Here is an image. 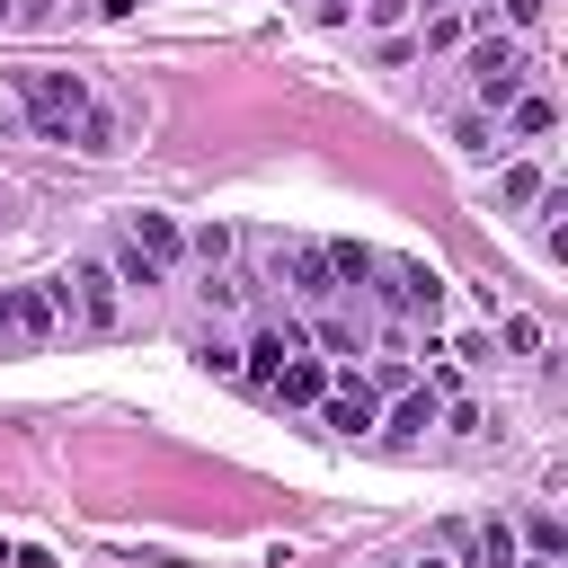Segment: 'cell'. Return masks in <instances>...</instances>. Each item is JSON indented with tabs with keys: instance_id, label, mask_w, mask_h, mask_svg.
Listing matches in <instances>:
<instances>
[{
	"instance_id": "1",
	"label": "cell",
	"mask_w": 568,
	"mask_h": 568,
	"mask_svg": "<svg viewBox=\"0 0 568 568\" xmlns=\"http://www.w3.org/2000/svg\"><path fill=\"white\" fill-rule=\"evenodd\" d=\"M18 106H27V124H36L44 142L115 151V124H106V106L89 98V80H80V71H18Z\"/></svg>"
},
{
	"instance_id": "2",
	"label": "cell",
	"mask_w": 568,
	"mask_h": 568,
	"mask_svg": "<svg viewBox=\"0 0 568 568\" xmlns=\"http://www.w3.org/2000/svg\"><path fill=\"white\" fill-rule=\"evenodd\" d=\"M524 71H532V53L506 27H479L470 36V98H479V115H506L524 98Z\"/></svg>"
},
{
	"instance_id": "3",
	"label": "cell",
	"mask_w": 568,
	"mask_h": 568,
	"mask_svg": "<svg viewBox=\"0 0 568 568\" xmlns=\"http://www.w3.org/2000/svg\"><path fill=\"white\" fill-rule=\"evenodd\" d=\"M44 293H53V311H62V320H80L89 337H106V328L124 320V302H115V275H106L98 257H80V266L44 275Z\"/></svg>"
},
{
	"instance_id": "4",
	"label": "cell",
	"mask_w": 568,
	"mask_h": 568,
	"mask_svg": "<svg viewBox=\"0 0 568 568\" xmlns=\"http://www.w3.org/2000/svg\"><path fill=\"white\" fill-rule=\"evenodd\" d=\"M390 311H408V320H435L444 311V275L426 266V257H373V275H364Z\"/></svg>"
},
{
	"instance_id": "5",
	"label": "cell",
	"mask_w": 568,
	"mask_h": 568,
	"mask_svg": "<svg viewBox=\"0 0 568 568\" xmlns=\"http://www.w3.org/2000/svg\"><path fill=\"white\" fill-rule=\"evenodd\" d=\"M320 426H328V435H373V426H382V399H373V382H364L355 364H337V373H328Z\"/></svg>"
},
{
	"instance_id": "6",
	"label": "cell",
	"mask_w": 568,
	"mask_h": 568,
	"mask_svg": "<svg viewBox=\"0 0 568 568\" xmlns=\"http://www.w3.org/2000/svg\"><path fill=\"white\" fill-rule=\"evenodd\" d=\"M293 355H311V328H302V320H266V328L240 346V382H257V390H266Z\"/></svg>"
},
{
	"instance_id": "7",
	"label": "cell",
	"mask_w": 568,
	"mask_h": 568,
	"mask_svg": "<svg viewBox=\"0 0 568 568\" xmlns=\"http://www.w3.org/2000/svg\"><path fill=\"white\" fill-rule=\"evenodd\" d=\"M53 328H62V311H53L44 284H0V337L9 346H44Z\"/></svg>"
},
{
	"instance_id": "8",
	"label": "cell",
	"mask_w": 568,
	"mask_h": 568,
	"mask_svg": "<svg viewBox=\"0 0 568 568\" xmlns=\"http://www.w3.org/2000/svg\"><path fill=\"white\" fill-rule=\"evenodd\" d=\"M550 133H559V98H550V89H524V98L506 106V133H497V142H550Z\"/></svg>"
},
{
	"instance_id": "9",
	"label": "cell",
	"mask_w": 568,
	"mask_h": 568,
	"mask_svg": "<svg viewBox=\"0 0 568 568\" xmlns=\"http://www.w3.org/2000/svg\"><path fill=\"white\" fill-rule=\"evenodd\" d=\"M124 240H133V248H142L160 275L186 257V231H178V213H133V231H124Z\"/></svg>"
},
{
	"instance_id": "10",
	"label": "cell",
	"mask_w": 568,
	"mask_h": 568,
	"mask_svg": "<svg viewBox=\"0 0 568 568\" xmlns=\"http://www.w3.org/2000/svg\"><path fill=\"white\" fill-rule=\"evenodd\" d=\"M266 399H284V408H320V399H328V364H320V355H293V364L266 382Z\"/></svg>"
},
{
	"instance_id": "11",
	"label": "cell",
	"mask_w": 568,
	"mask_h": 568,
	"mask_svg": "<svg viewBox=\"0 0 568 568\" xmlns=\"http://www.w3.org/2000/svg\"><path fill=\"white\" fill-rule=\"evenodd\" d=\"M382 426H390V435H399V444H417V435H426V426H444V399H435V390H399V399H390V417H382Z\"/></svg>"
},
{
	"instance_id": "12",
	"label": "cell",
	"mask_w": 568,
	"mask_h": 568,
	"mask_svg": "<svg viewBox=\"0 0 568 568\" xmlns=\"http://www.w3.org/2000/svg\"><path fill=\"white\" fill-rule=\"evenodd\" d=\"M479 36V18H462V9H426V27H417V53H462Z\"/></svg>"
},
{
	"instance_id": "13",
	"label": "cell",
	"mask_w": 568,
	"mask_h": 568,
	"mask_svg": "<svg viewBox=\"0 0 568 568\" xmlns=\"http://www.w3.org/2000/svg\"><path fill=\"white\" fill-rule=\"evenodd\" d=\"M541 186H550V169H541V160H515V169H497V204H506V213L541 204Z\"/></svg>"
},
{
	"instance_id": "14",
	"label": "cell",
	"mask_w": 568,
	"mask_h": 568,
	"mask_svg": "<svg viewBox=\"0 0 568 568\" xmlns=\"http://www.w3.org/2000/svg\"><path fill=\"white\" fill-rule=\"evenodd\" d=\"M515 550H524V559H559V550H568V532H559V515H550V506H532V515L515 524Z\"/></svg>"
},
{
	"instance_id": "15",
	"label": "cell",
	"mask_w": 568,
	"mask_h": 568,
	"mask_svg": "<svg viewBox=\"0 0 568 568\" xmlns=\"http://www.w3.org/2000/svg\"><path fill=\"white\" fill-rule=\"evenodd\" d=\"M320 257H328V275H337L346 293H355V284L373 275V248H364V240H320Z\"/></svg>"
},
{
	"instance_id": "16",
	"label": "cell",
	"mask_w": 568,
	"mask_h": 568,
	"mask_svg": "<svg viewBox=\"0 0 568 568\" xmlns=\"http://www.w3.org/2000/svg\"><path fill=\"white\" fill-rule=\"evenodd\" d=\"M470 541H479V568H515V559H524V550H515V524H506V515H488V524H479Z\"/></svg>"
},
{
	"instance_id": "17",
	"label": "cell",
	"mask_w": 568,
	"mask_h": 568,
	"mask_svg": "<svg viewBox=\"0 0 568 568\" xmlns=\"http://www.w3.org/2000/svg\"><path fill=\"white\" fill-rule=\"evenodd\" d=\"M541 248H568V186H541Z\"/></svg>"
},
{
	"instance_id": "18",
	"label": "cell",
	"mask_w": 568,
	"mask_h": 568,
	"mask_svg": "<svg viewBox=\"0 0 568 568\" xmlns=\"http://www.w3.org/2000/svg\"><path fill=\"white\" fill-rule=\"evenodd\" d=\"M293 284H302V293H346V284L328 275V257H320V248H293Z\"/></svg>"
},
{
	"instance_id": "19",
	"label": "cell",
	"mask_w": 568,
	"mask_h": 568,
	"mask_svg": "<svg viewBox=\"0 0 568 568\" xmlns=\"http://www.w3.org/2000/svg\"><path fill=\"white\" fill-rule=\"evenodd\" d=\"M311 346H320V355H364V328H355V320H320Z\"/></svg>"
},
{
	"instance_id": "20",
	"label": "cell",
	"mask_w": 568,
	"mask_h": 568,
	"mask_svg": "<svg viewBox=\"0 0 568 568\" xmlns=\"http://www.w3.org/2000/svg\"><path fill=\"white\" fill-rule=\"evenodd\" d=\"M186 248H195L204 266H222V257H231V231H222V222H204V231H186Z\"/></svg>"
},
{
	"instance_id": "21",
	"label": "cell",
	"mask_w": 568,
	"mask_h": 568,
	"mask_svg": "<svg viewBox=\"0 0 568 568\" xmlns=\"http://www.w3.org/2000/svg\"><path fill=\"white\" fill-rule=\"evenodd\" d=\"M115 275H124V284H142V293H151V284H160V266H151V257H142V248H133V240H124V248H115Z\"/></svg>"
},
{
	"instance_id": "22",
	"label": "cell",
	"mask_w": 568,
	"mask_h": 568,
	"mask_svg": "<svg viewBox=\"0 0 568 568\" xmlns=\"http://www.w3.org/2000/svg\"><path fill=\"white\" fill-rule=\"evenodd\" d=\"M444 355H453V364H488V355H497V337H488V328H462Z\"/></svg>"
},
{
	"instance_id": "23",
	"label": "cell",
	"mask_w": 568,
	"mask_h": 568,
	"mask_svg": "<svg viewBox=\"0 0 568 568\" xmlns=\"http://www.w3.org/2000/svg\"><path fill=\"white\" fill-rule=\"evenodd\" d=\"M408 9H417V0H364V27H373V36H399Z\"/></svg>"
},
{
	"instance_id": "24",
	"label": "cell",
	"mask_w": 568,
	"mask_h": 568,
	"mask_svg": "<svg viewBox=\"0 0 568 568\" xmlns=\"http://www.w3.org/2000/svg\"><path fill=\"white\" fill-rule=\"evenodd\" d=\"M453 142H462V151H497V124H488V115H462Z\"/></svg>"
},
{
	"instance_id": "25",
	"label": "cell",
	"mask_w": 568,
	"mask_h": 568,
	"mask_svg": "<svg viewBox=\"0 0 568 568\" xmlns=\"http://www.w3.org/2000/svg\"><path fill=\"white\" fill-rule=\"evenodd\" d=\"M506 346H515V355H541V320L515 311V320H506Z\"/></svg>"
},
{
	"instance_id": "26",
	"label": "cell",
	"mask_w": 568,
	"mask_h": 568,
	"mask_svg": "<svg viewBox=\"0 0 568 568\" xmlns=\"http://www.w3.org/2000/svg\"><path fill=\"white\" fill-rule=\"evenodd\" d=\"M204 373H222V382H240V346H213V337H204Z\"/></svg>"
},
{
	"instance_id": "27",
	"label": "cell",
	"mask_w": 568,
	"mask_h": 568,
	"mask_svg": "<svg viewBox=\"0 0 568 568\" xmlns=\"http://www.w3.org/2000/svg\"><path fill=\"white\" fill-rule=\"evenodd\" d=\"M541 18H550V0H506V36L515 27H541Z\"/></svg>"
},
{
	"instance_id": "28",
	"label": "cell",
	"mask_w": 568,
	"mask_h": 568,
	"mask_svg": "<svg viewBox=\"0 0 568 568\" xmlns=\"http://www.w3.org/2000/svg\"><path fill=\"white\" fill-rule=\"evenodd\" d=\"M98 9H106V18H133V9H142V0H98Z\"/></svg>"
},
{
	"instance_id": "29",
	"label": "cell",
	"mask_w": 568,
	"mask_h": 568,
	"mask_svg": "<svg viewBox=\"0 0 568 568\" xmlns=\"http://www.w3.org/2000/svg\"><path fill=\"white\" fill-rule=\"evenodd\" d=\"M9 213H18V195H9V186H0V222H9Z\"/></svg>"
},
{
	"instance_id": "30",
	"label": "cell",
	"mask_w": 568,
	"mask_h": 568,
	"mask_svg": "<svg viewBox=\"0 0 568 568\" xmlns=\"http://www.w3.org/2000/svg\"><path fill=\"white\" fill-rule=\"evenodd\" d=\"M515 568H559V559H515Z\"/></svg>"
},
{
	"instance_id": "31",
	"label": "cell",
	"mask_w": 568,
	"mask_h": 568,
	"mask_svg": "<svg viewBox=\"0 0 568 568\" xmlns=\"http://www.w3.org/2000/svg\"><path fill=\"white\" fill-rule=\"evenodd\" d=\"M426 568H444V559H426Z\"/></svg>"
},
{
	"instance_id": "32",
	"label": "cell",
	"mask_w": 568,
	"mask_h": 568,
	"mask_svg": "<svg viewBox=\"0 0 568 568\" xmlns=\"http://www.w3.org/2000/svg\"><path fill=\"white\" fill-rule=\"evenodd\" d=\"M328 9H346V0H328Z\"/></svg>"
}]
</instances>
